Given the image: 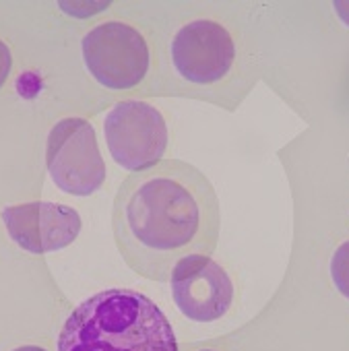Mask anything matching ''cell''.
I'll list each match as a JSON object with an SVG mask.
<instances>
[{
  "instance_id": "cell-6",
  "label": "cell",
  "mask_w": 349,
  "mask_h": 351,
  "mask_svg": "<svg viewBox=\"0 0 349 351\" xmlns=\"http://www.w3.org/2000/svg\"><path fill=\"white\" fill-rule=\"evenodd\" d=\"M171 69L182 81L213 87L234 71L236 42L232 34L213 19L184 23L169 42Z\"/></svg>"
},
{
  "instance_id": "cell-11",
  "label": "cell",
  "mask_w": 349,
  "mask_h": 351,
  "mask_svg": "<svg viewBox=\"0 0 349 351\" xmlns=\"http://www.w3.org/2000/svg\"><path fill=\"white\" fill-rule=\"evenodd\" d=\"M333 5H335L337 15L341 17V21L345 25H349V3H347V0H337V3H333Z\"/></svg>"
},
{
  "instance_id": "cell-4",
  "label": "cell",
  "mask_w": 349,
  "mask_h": 351,
  "mask_svg": "<svg viewBox=\"0 0 349 351\" xmlns=\"http://www.w3.org/2000/svg\"><path fill=\"white\" fill-rule=\"evenodd\" d=\"M81 50L89 75L106 89H134L147 77L151 62L147 42L124 21H106L89 29Z\"/></svg>"
},
{
  "instance_id": "cell-3",
  "label": "cell",
  "mask_w": 349,
  "mask_h": 351,
  "mask_svg": "<svg viewBox=\"0 0 349 351\" xmlns=\"http://www.w3.org/2000/svg\"><path fill=\"white\" fill-rule=\"evenodd\" d=\"M46 165L52 182L73 197H89L106 182V161L95 130L83 118L54 124L46 143Z\"/></svg>"
},
{
  "instance_id": "cell-2",
  "label": "cell",
  "mask_w": 349,
  "mask_h": 351,
  "mask_svg": "<svg viewBox=\"0 0 349 351\" xmlns=\"http://www.w3.org/2000/svg\"><path fill=\"white\" fill-rule=\"evenodd\" d=\"M58 351H178V341L151 298L114 287L71 312L58 335Z\"/></svg>"
},
{
  "instance_id": "cell-1",
  "label": "cell",
  "mask_w": 349,
  "mask_h": 351,
  "mask_svg": "<svg viewBox=\"0 0 349 351\" xmlns=\"http://www.w3.org/2000/svg\"><path fill=\"white\" fill-rule=\"evenodd\" d=\"M219 201L207 176L180 159L132 171L112 207V232L122 261L136 275L165 283L182 258L217 248Z\"/></svg>"
},
{
  "instance_id": "cell-12",
  "label": "cell",
  "mask_w": 349,
  "mask_h": 351,
  "mask_svg": "<svg viewBox=\"0 0 349 351\" xmlns=\"http://www.w3.org/2000/svg\"><path fill=\"white\" fill-rule=\"evenodd\" d=\"M15 351H46V349L38 347V345H23V347H17Z\"/></svg>"
},
{
  "instance_id": "cell-10",
  "label": "cell",
  "mask_w": 349,
  "mask_h": 351,
  "mask_svg": "<svg viewBox=\"0 0 349 351\" xmlns=\"http://www.w3.org/2000/svg\"><path fill=\"white\" fill-rule=\"evenodd\" d=\"M11 69H13V56H11V50L9 46L0 40V87H3L11 75Z\"/></svg>"
},
{
  "instance_id": "cell-13",
  "label": "cell",
  "mask_w": 349,
  "mask_h": 351,
  "mask_svg": "<svg viewBox=\"0 0 349 351\" xmlns=\"http://www.w3.org/2000/svg\"><path fill=\"white\" fill-rule=\"evenodd\" d=\"M201 351H213V349H201Z\"/></svg>"
},
{
  "instance_id": "cell-7",
  "label": "cell",
  "mask_w": 349,
  "mask_h": 351,
  "mask_svg": "<svg viewBox=\"0 0 349 351\" xmlns=\"http://www.w3.org/2000/svg\"><path fill=\"white\" fill-rule=\"evenodd\" d=\"M171 298L193 322H215L234 302V285L226 269L207 254L182 258L169 275Z\"/></svg>"
},
{
  "instance_id": "cell-9",
  "label": "cell",
  "mask_w": 349,
  "mask_h": 351,
  "mask_svg": "<svg viewBox=\"0 0 349 351\" xmlns=\"http://www.w3.org/2000/svg\"><path fill=\"white\" fill-rule=\"evenodd\" d=\"M330 277L335 287L349 300V240L335 250L330 258Z\"/></svg>"
},
{
  "instance_id": "cell-5",
  "label": "cell",
  "mask_w": 349,
  "mask_h": 351,
  "mask_svg": "<svg viewBox=\"0 0 349 351\" xmlns=\"http://www.w3.org/2000/svg\"><path fill=\"white\" fill-rule=\"evenodd\" d=\"M104 136L112 159L130 171H143L161 161L167 149L163 114L141 99L118 101L104 120Z\"/></svg>"
},
{
  "instance_id": "cell-8",
  "label": "cell",
  "mask_w": 349,
  "mask_h": 351,
  "mask_svg": "<svg viewBox=\"0 0 349 351\" xmlns=\"http://www.w3.org/2000/svg\"><path fill=\"white\" fill-rule=\"evenodd\" d=\"M11 240L29 254H48L71 246L81 232V215L67 205L34 201L3 209Z\"/></svg>"
}]
</instances>
